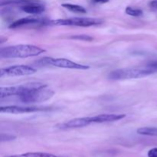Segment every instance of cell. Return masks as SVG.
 Here are the masks:
<instances>
[{
    "instance_id": "3",
    "label": "cell",
    "mask_w": 157,
    "mask_h": 157,
    "mask_svg": "<svg viewBox=\"0 0 157 157\" xmlns=\"http://www.w3.org/2000/svg\"><path fill=\"white\" fill-rule=\"evenodd\" d=\"M55 94L53 90L49 88L46 84L35 88L25 94L19 96L20 101L24 104H35L48 101Z\"/></svg>"
},
{
    "instance_id": "16",
    "label": "cell",
    "mask_w": 157,
    "mask_h": 157,
    "mask_svg": "<svg viewBox=\"0 0 157 157\" xmlns=\"http://www.w3.org/2000/svg\"><path fill=\"white\" fill-rule=\"evenodd\" d=\"M125 12L127 15L133 17H140L143 15V11L141 9H134V8L130 7V6L126 8Z\"/></svg>"
},
{
    "instance_id": "6",
    "label": "cell",
    "mask_w": 157,
    "mask_h": 157,
    "mask_svg": "<svg viewBox=\"0 0 157 157\" xmlns=\"http://www.w3.org/2000/svg\"><path fill=\"white\" fill-rule=\"evenodd\" d=\"M37 72L35 67L29 65H13L8 67L1 68L0 77H17V76H27V75H34Z\"/></svg>"
},
{
    "instance_id": "15",
    "label": "cell",
    "mask_w": 157,
    "mask_h": 157,
    "mask_svg": "<svg viewBox=\"0 0 157 157\" xmlns=\"http://www.w3.org/2000/svg\"><path fill=\"white\" fill-rule=\"evenodd\" d=\"M41 2L39 0H7V1L2 2L1 6H6V5H24L31 4V3Z\"/></svg>"
},
{
    "instance_id": "1",
    "label": "cell",
    "mask_w": 157,
    "mask_h": 157,
    "mask_svg": "<svg viewBox=\"0 0 157 157\" xmlns=\"http://www.w3.org/2000/svg\"><path fill=\"white\" fill-rule=\"evenodd\" d=\"M45 50L33 44H16L2 48L0 56L2 58H26L44 53Z\"/></svg>"
},
{
    "instance_id": "4",
    "label": "cell",
    "mask_w": 157,
    "mask_h": 157,
    "mask_svg": "<svg viewBox=\"0 0 157 157\" xmlns=\"http://www.w3.org/2000/svg\"><path fill=\"white\" fill-rule=\"evenodd\" d=\"M102 23V20L92 18H72L67 19L52 20L46 22L48 25L57 26H80V27H90L98 25Z\"/></svg>"
},
{
    "instance_id": "2",
    "label": "cell",
    "mask_w": 157,
    "mask_h": 157,
    "mask_svg": "<svg viewBox=\"0 0 157 157\" xmlns=\"http://www.w3.org/2000/svg\"><path fill=\"white\" fill-rule=\"evenodd\" d=\"M153 72L146 66L144 67L117 69L110 72L107 78L111 81H123L128 79H138L153 75Z\"/></svg>"
},
{
    "instance_id": "17",
    "label": "cell",
    "mask_w": 157,
    "mask_h": 157,
    "mask_svg": "<svg viewBox=\"0 0 157 157\" xmlns=\"http://www.w3.org/2000/svg\"><path fill=\"white\" fill-rule=\"evenodd\" d=\"M70 38L75 40H80V41H93L94 38L91 36L87 35H72L70 37Z\"/></svg>"
},
{
    "instance_id": "24",
    "label": "cell",
    "mask_w": 157,
    "mask_h": 157,
    "mask_svg": "<svg viewBox=\"0 0 157 157\" xmlns=\"http://www.w3.org/2000/svg\"><path fill=\"white\" fill-rule=\"evenodd\" d=\"M93 2L94 3H98V4H104V3L108 2L110 0H92Z\"/></svg>"
},
{
    "instance_id": "10",
    "label": "cell",
    "mask_w": 157,
    "mask_h": 157,
    "mask_svg": "<svg viewBox=\"0 0 157 157\" xmlns=\"http://www.w3.org/2000/svg\"><path fill=\"white\" fill-rule=\"evenodd\" d=\"M126 117V114H117V113H103L90 117L92 124H102V123L115 122L121 121Z\"/></svg>"
},
{
    "instance_id": "18",
    "label": "cell",
    "mask_w": 157,
    "mask_h": 157,
    "mask_svg": "<svg viewBox=\"0 0 157 157\" xmlns=\"http://www.w3.org/2000/svg\"><path fill=\"white\" fill-rule=\"evenodd\" d=\"M16 139V136H14V135L9 134V133H1V136H0V140H1V142H9V141L14 140Z\"/></svg>"
},
{
    "instance_id": "5",
    "label": "cell",
    "mask_w": 157,
    "mask_h": 157,
    "mask_svg": "<svg viewBox=\"0 0 157 157\" xmlns=\"http://www.w3.org/2000/svg\"><path fill=\"white\" fill-rule=\"evenodd\" d=\"M44 84L38 82H31L21 84V85L12 86V87H2L0 88V98L3 99L5 98L11 96H21L35 88L40 87Z\"/></svg>"
},
{
    "instance_id": "14",
    "label": "cell",
    "mask_w": 157,
    "mask_h": 157,
    "mask_svg": "<svg viewBox=\"0 0 157 157\" xmlns=\"http://www.w3.org/2000/svg\"><path fill=\"white\" fill-rule=\"evenodd\" d=\"M136 133L143 136H157V127H140L137 129Z\"/></svg>"
},
{
    "instance_id": "8",
    "label": "cell",
    "mask_w": 157,
    "mask_h": 157,
    "mask_svg": "<svg viewBox=\"0 0 157 157\" xmlns=\"http://www.w3.org/2000/svg\"><path fill=\"white\" fill-rule=\"evenodd\" d=\"M49 65L54 67L67 69H76V70H87L90 68V66L85 64H78L76 62L67 59V58H49Z\"/></svg>"
},
{
    "instance_id": "21",
    "label": "cell",
    "mask_w": 157,
    "mask_h": 157,
    "mask_svg": "<svg viewBox=\"0 0 157 157\" xmlns=\"http://www.w3.org/2000/svg\"><path fill=\"white\" fill-rule=\"evenodd\" d=\"M5 157H33V154H32V153H22V154L11 155V156H7Z\"/></svg>"
},
{
    "instance_id": "20",
    "label": "cell",
    "mask_w": 157,
    "mask_h": 157,
    "mask_svg": "<svg viewBox=\"0 0 157 157\" xmlns=\"http://www.w3.org/2000/svg\"><path fill=\"white\" fill-rule=\"evenodd\" d=\"M153 74L156 73L157 72V61H154V62H152L151 64H148L147 66Z\"/></svg>"
},
{
    "instance_id": "12",
    "label": "cell",
    "mask_w": 157,
    "mask_h": 157,
    "mask_svg": "<svg viewBox=\"0 0 157 157\" xmlns=\"http://www.w3.org/2000/svg\"><path fill=\"white\" fill-rule=\"evenodd\" d=\"M41 22L45 23V21H41V20L38 19V18H33V17H26V18H19V19H18L17 21L12 22V24L9 26V28L12 29H18V28L22 27V26L28 25L37 24V23Z\"/></svg>"
},
{
    "instance_id": "22",
    "label": "cell",
    "mask_w": 157,
    "mask_h": 157,
    "mask_svg": "<svg viewBox=\"0 0 157 157\" xmlns=\"http://www.w3.org/2000/svg\"><path fill=\"white\" fill-rule=\"evenodd\" d=\"M147 156L148 157H157V147H154L149 150Z\"/></svg>"
},
{
    "instance_id": "11",
    "label": "cell",
    "mask_w": 157,
    "mask_h": 157,
    "mask_svg": "<svg viewBox=\"0 0 157 157\" xmlns=\"http://www.w3.org/2000/svg\"><path fill=\"white\" fill-rule=\"evenodd\" d=\"M20 8L24 12L31 14V15H39L45 10V7L41 2L24 5V6H21Z\"/></svg>"
},
{
    "instance_id": "23",
    "label": "cell",
    "mask_w": 157,
    "mask_h": 157,
    "mask_svg": "<svg viewBox=\"0 0 157 157\" xmlns=\"http://www.w3.org/2000/svg\"><path fill=\"white\" fill-rule=\"evenodd\" d=\"M150 6L153 9L157 10V0H153L150 2Z\"/></svg>"
},
{
    "instance_id": "13",
    "label": "cell",
    "mask_w": 157,
    "mask_h": 157,
    "mask_svg": "<svg viewBox=\"0 0 157 157\" xmlns=\"http://www.w3.org/2000/svg\"><path fill=\"white\" fill-rule=\"evenodd\" d=\"M61 6L67 10L71 11L75 13H79V14H85L87 13V10L83 6H79V5H75V4H70V3H64L61 5Z\"/></svg>"
},
{
    "instance_id": "9",
    "label": "cell",
    "mask_w": 157,
    "mask_h": 157,
    "mask_svg": "<svg viewBox=\"0 0 157 157\" xmlns=\"http://www.w3.org/2000/svg\"><path fill=\"white\" fill-rule=\"evenodd\" d=\"M92 124L90 117H81L75 118V119L70 120L68 121L62 123L58 125V128L62 129V130H67V129H76L81 128V127H87Z\"/></svg>"
},
{
    "instance_id": "19",
    "label": "cell",
    "mask_w": 157,
    "mask_h": 157,
    "mask_svg": "<svg viewBox=\"0 0 157 157\" xmlns=\"http://www.w3.org/2000/svg\"><path fill=\"white\" fill-rule=\"evenodd\" d=\"M33 157H64L59 156L56 155L51 154L48 153H41V152H33Z\"/></svg>"
},
{
    "instance_id": "7",
    "label": "cell",
    "mask_w": 157,
    "mask_h": 157,
    "mask_svg": "<svg viewBox=\"0 0 157 157\" xmlns=\"http://www.w3.org/2000/svg\"><path fill=\"white\" fill-rule=\"evenodd\" d=\"M50 110L49 107H23V106H6L1 107L0 112L2 113H12V114H18V113H35V112L45 111Z\"/></svg>"
}]
</instances>
